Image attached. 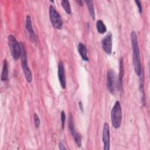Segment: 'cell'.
<instances>
[{
	"instance_id": "cell-8",
	"label": "cell",
	"mask_w": 150,
	"mask_h": 150,
	"mask_svg": "<svg viewBox=\"0 0 150 150\" xmlns=\"http://www.w3.org/2000/svg\"><path fill=\"white\" fill-rule=\"evenodd\" d=\"M102 140L104 144V149L109 150L110 148V134L109 125L107 122H105L103 125L102 132Z\"/></svg>"
},
{
	"instance_id": "cell-6",
	"label": "cell",
	"mask_w": 150,
	"mask_h": 150,
	"mask_svg": "<svg viewBox=\"0 0 150 150\" xmlns=\"http://www.w3.org/2000/svg\"><path fill=\"white\" fill-rule=\"evenodd\" d=\"M107 87L110 92L114 94L116 89V79L115 74L112 69H110L107 71Z\"/></svg>"
},
{
	"instance_id": "cell-7",
	"label": "cell",
	"mask_w": 150,
	"mask_h": 150,
	"mask_svg": "<svg viewBox=\"0 0 150 150\" xmlns=\"http://www.w3.org/2000/svg\"><path fill=\"white\" fill-rule=\"evenodd\" d=\"M68 126L69 130L74 139V141L76 142V144L79 147H81V139L80 136V135L76 131V129L74 128V122L73 120V117L71 114H69V119H68Z\"/></svg>"
},
{
	"instance_id": "cell-10",
	"label": "cell",
	"mask_w": 150,
	"mask_h": 150,
	"mask_svg": "<svg viewBox=\"0 0 150 150\" xmlns=\"http://www.w3.org/2000/svg\"><path fill=\"white\" fill-rule=\"evenodd\" d=\"M58 78L61 87L64 89L66 88V81L64 64L62 61H60L58 64Z\"/></svg>"
},
{
	"instance_id": "cell-18",
	"label": "cell",
	"mask_w": 150,
	"mask_h": 150,
	"mask_svg": "<svg viewBox=\"0 0 150 150\" xmlns=\"http://www.w3.org/2000/svg\"><path fill=\"white\" fill-rule=\"evenodd\" d=\"M33 120H34V124H35V128H38L39 127L40 121L39 116L36 113H34L33 114Z\"/></svg>"
},
{
	"instance_id": "cell-19",
	"label": "cell",
	"mask_w": 150,
	"mask_h": 150,
	"mask_svg": "<svg viewBox=\"0 0 150 150\" xmlns=\"http://www.w3.org/2000/svg\"><path fill=\"white\" fill-rule=\"evenodd\" d=\"M65 121H66V114L64 111L62 110L61 111V122H62V127L63 129L64 128V127Z\"/></svg>"
},
{
	"instance_id": "cell-9",
	"label": "cell",
	"mask_w": 150,
	"mask_h": 150,
	"mask_svg": "<svg viewBox=\"0 0 150 150\" xmlns=\"http://www.w3.org/2000/svg\"><path fill=\"white\" fill-rule=\"evenodd\" d=\"M102 47L104 52L110 54L112 52V35L111 33L108 34L102 39Z\"/></svg>"
},
{
	"instance_id": "cell-13",
	"label": "cell",
	"mask_w": 150,
	"mask_h": 150,
	"mask_svg": "<svg viewBox=\"0 0 150 150\" xmlns=\"http://www.w3.org/2000/svg\"><path fill=\"white\" fill-rule=\"evenodd\" d=\"M124 76V59L122 57H121L120 59V71H119V77H118V88L120 90H121L122 88V79Z\"/></svg>"
},
{
	"instance_id": "cell-20",
	"label": "cell",
	"mask_w": 150,
	"mask_h": 150,
	"mask_svg": "<svg viewBox=\"0 0 150 150\" xmlns=\"http://www.w3.org/2000/svg\"><path fill=\"white\" fill-rule=\"evenodd\" d=\"M135 2L136 3V5L137 6H138V11L140 13H142V5H141V3L138 0H135Z\"/></svg>"
},
{
	"instance_id": "cell-16",
	"label": "cell",
	"mask_w": 150,
	"mask_h": 150,
	"mask_svg": "<svg viewBox=\"0 0 150 150\" xmlns=\"http://www.w3.org/2000/svg\"><path fill=\"white\" fill-rule=\"evenodd\" d=\"M96 28L98 32L100 34L104 33L106 30L107 28L105 25H104V22L101 20H98L96 23Z\"/></svg>"
},
{
	"instance_id": "cell-15",
	"label": "cell",
	"mask_w": 150,
	"mask_h": 150,
	"mask_svg": "<svg viewBox=\"0 0 150 150\" xmlns=\"http://www.w3.org/2000/svg\"><path fill=\"white\" fill-rule=\"evenodd\" d=\"M85 2L87 6L89 13L90 14L91 17L93 19H95V11L94 9V5L93 2L91 0H86L85 1Z\"/></svg>"
},
{
	"instance_id": "cell-3",
	"label": "cell",
	"mask_w": 150,
	"mask_h": 150,
	"mask_svg": "<svg viewBox=\"0 0 150 150\" xmlns=\"http://www.w3.org/2000/svg\"><path fill=\"white\" fill-rule=\"evenodd\" d=\"M8 45L13 59L15 60H18L21 56L22 48L21 43L16 40L13 35H10L8 36Z\"/></svg>"
},
{
	"instance_id": "cell-14",
	"label": "cell",
	"mask_w": 150,
	"mask_h": 150,
	"mask_svg": "<svg viewBox=\"0 0 150 150\" xmlns=\"http://www.w3.org/2000/svg\"><path fill=\"white\" fill-rule=\"evenodd\" d=\"M8 78V63L6 60H4L3 62V67L1 74V80L6 81Z\"/></svg>"
},
{
	"instance_id": "cell-5",
	"label": "cell",
	"mask_w": 150,
	"mask_h": 150,
	"mask_svg": "<svg viewBox=\"0 0 150 150\" xmlns=\"http://www.w3.org/2000/svg\"><path fill=\"white\" fill-rule=\"evenodd\" d=\"M49 15L53 26L56 29H61L63 27V21L60 14L52 5L49 6Z\"/></svg>"
},
{
	"instance_id": "cell-23",
	"label": "cell",
	"mask_w": 150,
	"mask_h": 150,
	"mask_svg": "<svg viewBox=\"0 0 150 150\" xmlns=\"http://www.w3.org/2000/svg\"><path fill=\"white\" fill-rule=\"evenodd\" d=\"M79 107L81 109V110H83V107H82V104H81V101L79 102Z\"/></svg>"
},
{
	"instance_id": "cell-11",
	"label": "cell",
	"mask_w": 150,
	"mask_h": 150,
	"mask_svg": "<svg viewBox=\"0 0 150 150\" xmlns=\"http://www.w3.org/2000/svg\"><path fill=\"white\" fill-rule=\"evenodd\" d=\"M25 26L27 31L29 33V39L30 41L33 43L36 41V36L35 33V32L33 29L32 25V21L30 16L28 15L26 18V23H25Z\"/></svg>"
},
{
	"instance_id": "cell-12",
	"label": "cell",
	"mask_w": 150,
	"mask_h": 150,
	"mask_svg": "<svg viewBox=\"0 0 150 150\" xmlns=\"http://www.w3.org/2000/svg\"><path fill=\"white\" fill-rule=\"evenodd\" d=\"M77 49L82 59L84 61L88 62L89 59L87 56V50L86 46L83 43H79L77 46Z\"/></svg>"
},
{
	"instance_id": "cell-4",
	"label": "cell",
	"mask_w": 150,
	"mask_h": 150,
	"mask_svg": "<svg viewBox=\"0 0 150 150\" xmlns=\"http://www.w3.org/2000/svg\"><path fill=\"white\" fill-rule=\"evenodd\" d=\"M21 48H22V52H21V56L22 68L25 74V76L26 79V81L28 83H30L32 80V75L31 71L30 70L28 66L26 52L25 47L22 43H21Z\"/></svg>"
},
{
	"instance_id": "cell-2",
	"label": "cell",
	"mask_w": 150,
	"mask_h": 150,
	"mask_svg": "<svg viewBox=\"0 0 150 150\" xmlns=\"http://www.w3.org/2000/svg\"><path fill=\"white\" fill-rule=\"evenodd\" d=\"M111 120L114 128H118L120 127L122 122V110L120 103L118 101L115 102L111 110Z\"/></svg>"
},
{
	"instance_id": "cell-17",
	"label": "cell",
	"mask_w": 150,
	"mask_h": 150,
	"mask_svg": "<svg viewBox=\"0 0 150 150\" xmlns=\"http://www.w3.org/2000/svg\"><path fill=\"white\" fill-rule=\"evenodd\" d=\"M62 5L64 9V10L66 11V12L68 14H70L71 11V7L69 3V1L67 0H63L62 1Z\"/></svg>"
},
{
	"instance_id": "cell-21",
	"label": "cell",
	"mask_w": 150,
	"mask_h": 150,
	"mask_svg": "<svg viewBox=\"0 0 150 150\" xmlns=\"http://www.w3.org/2000/svg\"><path fill=\"white\" fill-rule=\"evenodd\" d=\"M59 148L60 149H63V150H66V148L65 147V146L64 145V144H63L62 142L60 141L59 142Z\"/></svg>"
},
{
	"instance_id": "cell-1",
	"label": "cell",
	"mask_w": 150,
	"mask_h": 150,
	"mask_svg": "<svg viewBox=\"0 0 150 150\" xmlns=\"http://www.w3.org/2000/svg\"><path fill=\"white\" fill-rule=\"evenodd\" d=\"M131 42L132 49V60L134 68L135 73L138 76H140L141 74V59L139 54V49L138 43L137 35L135 32L132 31L131 33Z\"/></svg>"
},
{
	"instance_id": "cell-22",
	"label": "cell",
	"mask_w": 150,
	"mask_h": 150,
	"mask_svg": "<svg viewBox=\"0 0 150 150\" xmlns=\"http://www.w3.org/2000/svg\"><path fill=\"white\" fill-rule=\"evenodd\" d=\"M77 2L79 3V5L80 6H83V2L81 1H77Z\"/></svg>"
}]
</instances>
